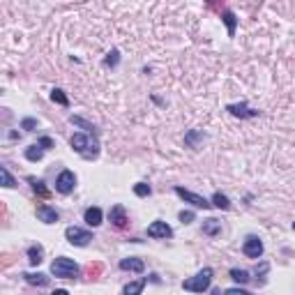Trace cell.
I'll return each mask as SVG.
<instances>
[{
    "label": "cell",
    "instance_id": "cell-16",
    "mask_svg": "<svg viewBox=\"0 0 295 295\" xmlns=\"http://www.w3.org/2000/svg\"><path fill=\"white\" fill-rule=\"evenodd\" d=\"M23 277H26V281L33 284V286H46V284H49V277L42 272H26Z\"/></svg>",
    "mask_w": 295,
    "mask_h": 295
},
{
    "label": "cell",
    "instance_id": "cell-3",
    "mask_svg": "<svg viewBox=\"0 0 295 295\" xmlns=\"http://www.w3.org/2000/svg\"><path fill=\"white\" fill-rule=\"evenodd\" d=\"M212 284V270L210 267H203L198 274L189 277V279L183 281V288L184 291H191V293H205Z\"/></svg>",
    "mask_w": 295,
    "mask_h": 295
},
{
    "label": "cell",
    "instance_id": "cell-22",
    "mask_svg": "<svg viewBox=\"0 0 295 295\" xmlns=\"http://www.w3.org/2000/svg\"><path fill=\"white\" fill-rule=\"evenodd\" d=\"M28 183L33 184V189H35L37 194H39V196H49V189L44 187L42 180H37V178H28Z\"/></svg>",
    "mask_w": 295,
    "mask_h": 295
},
{
    "label": "cell",
    "instance_id": "cell-15",
    "mask_svg": "<svg viewBox=\"0 0 295 295\" xmlns=\"http://www.w3.org/2000/svg\"><path fill=\"white\" fill-rule=\"evenodd\" d=\"M28 260H30V265H39L44 260V249L39 245H33L28 247Z\"/></svg>",
    "mask_w": 295,
    "mask_h": 295
},
{
    "label": "cell",
    "instance_id": "cell-18",
    "mask_svg": "<svg viewBox=\"0 0 295 295\" xmlns=\"http://www.w3.org/2000/svg\"><path fill=\"white\" fill-rule=\"evenodd\" d=\"M42 157H44V148H39L37 143L26 150V159H28V162H39Z\"/></svg>",
    "mask_w": 295,
    "mask_h": 295
},
{
    "label": "cell",
    "instance_id": "cell-29",
    "mask_svg": "<svg viewBox=\"0 0 295 295\" xmlns=\"http://www.w3.org/2000/svg\"><path fill=\"white\" fill-rule=\"evenodd\" d=\"M224 295H252L249 291H245V288H226Z\"/></svg>",
    "mask_w": 295,
    "mask_h": 295
},
{
    "label": "cell",
    "instance_id": "cell-27",
    "mask_svg": "<svg viewBox=\"0 0 295 295\" xmlns=\"http://www.w3.org/2000/svg\"><path fill=\"white\" fill-rule=\"evenodd\" d=\"M72 125H76V127H83V129H95V127L90 125V122H85L83 118H78V115H72Z\"/></svg>",
    "mask_w": 295,
    "mask_h": 295
},
{
    "label": "cell",
    "instance_id": "cell-4",
    "mask_svg": "<svg viewBox=\"0 0 295 295\" xmlns=\"http://www.w3.org/2000/svg\"><path fill=\"white\" fill-rule=\"evenodd\" d=\"M65 238H67V242L74 245V247H85V245H90L92 233L83 231V228H78V226H70V228L65 231Z\"/></svg>",
    "mask_w": 295,
    "mask_h": 295
},
{
    "label": "cell",
    "instance_id": "cell-33",
    "mask_svg": "<svg viewBox=\"0 0 295 295\" xmlns=\"http://www.w3.org/2000/svg\"><path fill=\"white\" fill-rule=\"evenodd\" d=\"M0 267H5V265H9V263H12V256H9V254H2V256H0Z\"/></svg>",
    "mask_w": 295,
    "mask_h": 295
},
{
    "label": "cell",
    "instance_id": "cell-23",
    "mask_svg": "<svg viewBox=\"0 0 295 295\" xmlns=\"http://www.w3.org/2000/svg\"><path fill=\"white\" fill-rule=\"evenodd\" d=\"M102 270H104V265H102V263H90V265L85 267V274H88L90 279H97L99 274H102Z\"/></svg>",
    "mask_w": 295,
    "mask_h": 295
},
{
    "label": "cell",
    "instance_id": "cell-17",
    "mask_svg": "<svg viewBox=\"0 0 295 295\" xmlns=\"http://www.w3.org/2000/svg\"><path fill=\"white\" fill-rule=\"evenodd\" d=\"M0 187H7V189H14V187H16L14 176H12L5 166H0Z\"/></svg>",
    "mask_w": 295,
    "mask_h": 295
},
{
    "label": "cell",
    "instance_id": "cell-7",
    "mask_svg": "<svg viewBox=\"0 0 295 295\" xmlns=\"http://www.w3.org/2000/svg\"><path fill=\"white\" fill-rule=\"evenodd\" d=\"M242 254H245L247 258H260L263 256V242L256 235H249L245 240V245H242Z\"/></svg>",
    "mask_w": 295,
    "mask_h": 295
},
{
    "label": "cell",
    "instance_id": "cell-36",
    "mask_svg": "<svg viewBox=\"0 0 295 295\" xmlns=\"http://www.w3.org/2000/svg\"><path fill=\"white\" fill-rule=\"evenodd\" d=\"M0 215H5V205L0 203Z\"/></svg>",
    "mask_w": 295,
    "mask_h": 295
},
{
    "label": "cell",
    "instance_id": "cell-25",
    "mask_svg": "<svg viewBox=\"0 0 295 295\" xmlns=\"http://www.w3.org/2000/svg\"><path fill=\"white\" fill-rule=\"evenodd\" d=\"M51 99H53L56 104H60V106H67V104H70V99L65 97V92L60 90V88H56V90L51 92Z\"/></svg>",
    "mask_w": 295,
    "mask_h": 295
},
{
    "label": "cell",
    "instance_id": "cell-24",
    "mask_svg": "<svg viewBox=\"0 0 295 295\" xmlns=\"http://www.w3.org/2000/svg\"><path fill=\"white\" fill-rule=\"evenodd\" d=\"M231 277L238 281V284H247V281H249V272H247V270H238V267L231 270Z\"/></svg>",
    "mask_w": 295,
    "mask_h": 295
},
{
    "label": "cell",
    "instance_id": "cell-21",
    "mask_svg": "<svg viewBox=\"0 0 295 295\" xmlns=\"http://www.w3.org/2000/svg\"><path fill=\"white\" fill-rule=\"evenodd\" d=\"M224 23H226V26H228V35H235V23H238V21H235V14H233V12H228V9H226V12H224Z\"/></svg>",
    "mask_w": 295,
    "mask_h": 295
},
{
    "label": "cell",
    "instance_id": "cell-5",
    "mask_svg": "<svg viewBox=\"0 0 295 295\" xmlns=\"http://www.w3.org/2000/svg\"><path fill=\"white\" fill-rule=\"evenodd\" d=\"M74 187H76V176H74L72 171H63L56 180V191H60V194H72Z\"/></svg>",
    "mask_w": 295,
    "mask_h": 295
},
{
    "label": "cell",
    "instance_id": "cell-11",
    "mask_svg": "<svg viewBox=\"0 0 295 295\" xmlns=\"http://www.w3.org/2000/svg\"><path fill=\"white\" fill-rule=\"evenodd\" d=\"M37 219L44 221V224H58L60 215H58L53 208H49V205H39V208H37Z\"/></svg>",
    "mask_w": 295,
    "mask_h": 295
},
{
    "label": "cell",
    "instance_id": "cell-30",
    "mask_svg": "<svg viewBox=\"0 0 295 295\" xmlns=\"http://www.w3.org/2000/svg\"><path fill=\"white\" fill-rule=\"evenodd\" d=\"M180 221H183V224H189V221H194V212L183 210V212H180Z\"/></svg>",
    "mask_w": 295,
    "mask_h": 295
},
{
    "label": "cell",
    "instance_id": "cell-26",
    "mask_svg": "<svg viewBox=\"0 0 295 295\" xmlns=\"http://www.w3.org/2000/svg\"><path fill=\"white\" fill-rule=\"evenodd\" d=\"M150 184H146V183H139V184H134V194L136 196H141V198H146V196H150Z\"/></svg>",
    "mask_w": 295,
    "mask_h": 295
},
{
    "label": "cell",
    "instance_id": "cell-32",
    "mask_svg": "<svg viewBox=\"0 0 295 295\" xmlns=\"http://www.w3.org/2000/svg\"><path fill=\"white\" fill-rule=\"evenodd\" d=\"M106 65H118V51H111V53H109V58H106Z\"/></svg>",
    "mask_w": 295,
    "mask_h": 295
},
{
    "label": "cell",
    "instance_id": "cell-14",
    "mask_svg": "<svg viewBox=\"0 0 295 295\" xmlns=\"http://www.w3.org/2000/svg\"><path fill=\"white\" fill-rule=\"evenodd\" d=\"M146 281L148 279H136V281H132V284H127V286L122 288V295H141L143 288H146Z\"/></svg>",
    "mask_w": 295,
    "mask_h": 295
},
{
    "label": "cell",
    "instance_id": "cell-9",
    "mask_svg": "<svg viewBox=\"0 0 295 295\" xmlns=\"http://www.w3.org/2000/svg\"><path fill=\"white\" fill-rule=\"evenodd\" d=\"M109 219H111V224L115 226V228H125L127 226V212H125V208L122 205H113L111 208V212H109Z\"/></svg>",
    "mask_w": 295,
    "mask_h": 295
},
{
    "label": "cell",
    "instance_id": "cell-31",
    "mask_svg": "<svg viewBox=\"0 0 295 295\" xmlns=\"http://www.w3.org/2000/svg\"><path fill=\"white\" fill-rule=\"evenodd\" d=\"M37 146H39V148H44V150H49V148H53V141H51L49 136H42V139H39V143H37Z\"/></svg>",
    "mask_w": 295,
    "mask_h": 295
},
{
    "label": "cell",
    "instance_id": "cell-1",
    "mask_svg": "<svg viewBox=\"0 0 295 295\" xmlns=\"http://www.w3.org/2000/svg\"><path fill=\"white\" fill-rule=\"evenodd\" d=\"M72 148L76 150L83 159H95L99 155V141L90 132H81L72 136Z\"/></svg>",
    "mask_w": 295,
    "mask_h": 295
},
{
    "label": "cell",
    "instance_id": "cell-34",
    "mask_svg": "<svg viewBox=\"0 0 295 295\" xmlns=\"http://www.w3.org/2000/svg\"><path fill=\"white\" fill-rule=\"evenodd\" d=\"M51 295H70V293H67L65 288H56V291H53V293H51Z\"/></svg>",
    "mask_w": 295,
    "mask_h": 295
},
{
    "label": "cell",
    "instance_id": "cell-28",
    "mask_svg": "<svg viewBox=\"0 0 295 295\" xmlns=\"http://www.w3.org/2000/svg\"><path fill=\"white\" fill-rule=\"evenodd\" d=\"M21 127L26 129V132H33V129L37 127V120L35 118H23L21 120Z\"/></svg>",
    "mask_w": 295,
    "mask_h": 295
},
{
    "label": "cell",
    "instance_id": "cell-10",
    "mask_svg": "<svg viewBox=\"0 0 295 295\" xmlns=\"http://www.w3.org/2000/svg\"><path fill=\"white\" fill-rule=\"evenodd\" d=\"M226 111L231 113V115H235V118H256V115H258V111L249 109L247 104H228Z\"/></svg>",
    "mask_w": 295,
    "mask_h": 295
},
{
    "label": "cell",
    "instance_id": "cell-8",
    "mask_svg": "<svg viewBox=\"0 0 295 295\" xmlns=\"http://www.w3.org/2000/svg\"><path fill=\"white\" fill-rule=\"evenodd\" d=\"M148 235L155 240H166L173 235V228H171L166 221H152V224L148 226Z\"/></svg>",
    "mask_w": 295,
    "mask_h": 295
},
{
    "label": "cell",
    "instance_id": "cell-6",
    "mask_svg": "<svg viewBox=\"0 0 295 295\" xmlns=\"http://www.w3.org/2000/svg\"><path fill=\"white\" fill-rule=\"evenodd\" d=\"M176 194L180 198H184L187 203H191L194 208H201V210H208V208H210V203H208L203 196H198V194H194V191H189V189H184V187H176Z\"/></svg>",
    "mask_w": 295,
    "mask_h": 295
},
{
    "label": "cell",
    "instance_id": "cell-13",
    "mask_svg": "<svg viewBox=\"0 0 295 295\" xmlns=\"http://www.w3.org/2000/svg\"><path fill=\"white\" fill-rule=\"evenodd\" d=\"M83 219H85V224L88 226L97 228V226L102 224V210H99V208H88L85 215H83Z\"/></svg>",
    "mask_w": 295,
    "mask_h": 295
},
{
    "label": "cell",
    "instance_id": "cell-12",
    "mask_svg": "<svg viewBox=\"0 0 295 295\" xmlns=\"http://www.w3.org/2000/svg\"><path fill=\"white\" fill-rule=\"evenodd\" d=\"M120 270H129V272H143L146 270V263L141 258H122L120 260Z\"/></svg>",
    "mask_w": 295,
    "mask_h": 295
},
{
    "label": "cell",
    "instance_id": "cell-2",
    "mask_svg": "<svg viewBox=\"0 0 295 295\" xmlns=\"http://www.w3.org/2000/svg\"><path fill=\"white\" fill-rule=\"evenodd\" d=\"M78 272H81L78 265L72 258H67V256H58V258L51 263V274H53V277H60V279H76Z\"/></svg>",
    "mask_w": 295,
    "mask_h": 295
},
{
    "label": "cell",
    "instance_id": "cell-35",
    "mask_svg": "<svg viewBox=\"0 0 295 295\" xmlns=\"http://www.w3.org/2000/svg\"><path fill=\"white\" fill-rule=\"evenodd\" d=\"M212 295H221V291H219V288H215V291H212Z\"/></svg>",
    "mask_w": 295,
    "mask_h": 295
},
{
    "label": "cell",
    "instance_id": "cell-20",
    "mask_svg": "<svg viewBox=\"0 0 295 295\" xmlns=\"http://www.w3.org/2000/svg\"><path fill=\"white\" fill-rule=\"evenodd\" d=\"M210 205H215V208H219V210H228V208H231L228 198H226L221 191H217V194L212 196V203H210Z\"/></svg>",
    "mask_w": 295,
    "mask_h": 295
},
{
    "label": "cell",
    "instance_id": "cell-19",
    "mask_svg": "<svg viewBox=\"0 0 295 295\" xmlns=\"http://www.w3.org/2000/svg\"><path fill=\"white\" fill-rule=\"evenodd\" d=\"M219 231H221V221H219V219H208V221L203 224L205 235H217Z\"/></svg>",
    "mask_w": 295,
    "mask_h": 295
}]
</instances>
